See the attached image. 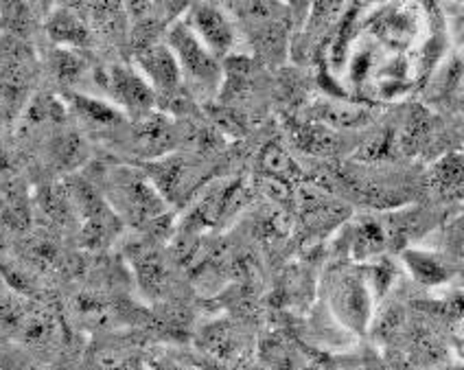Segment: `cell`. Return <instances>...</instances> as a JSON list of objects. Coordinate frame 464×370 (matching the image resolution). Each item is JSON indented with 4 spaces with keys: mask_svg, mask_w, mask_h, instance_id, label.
<instances>
[{
    "mask_svg": "<svg viewBox=\"0 0 464 370\" xmlns=\"http://www.w3.org/2000/svg\"><path fill=\"white\" fill-rule=\"evenodd\" d=\"M184 23L188 24V29L198 35L199 42H202L218 60L219 57H226L232 49H235L237 29L235 24H232L230 15L226 14V9L219 7V5H191Z\"/></svg>",
    "mask_w": 464,
    "mask_h": 370,
    "instance_id": "4",
    "label": "cell"
},
{
    "mask_svg": "<svg viewBox=\"0 0 464 370\" xmlns=\"http://www.w3.org/2000/svg\"><path fill=\"white\" fill-rule=\"evenodd\" d=\"M366 29L388 49L405 51L414 42L416 31H419V20H416V14L410 7L388 5V7L379 9L366 20Z\"/></svg>",
    "mask_w": 464,
    "mask_h": 370,
    "instance_id": "6",
    "label": "cell"
},
{
    "mask_svg": "<svg viewBox=\"0 0 464 370\" xmlns=\"http://www.w3.org/2000/svg\"><path fill=\"white\" fill-rule=\"evenodd\" d=\"M374 298L362 272H344L331 287V309L342 325L355 333H366L372 320Z\"/></svg>",
    "mask_w": 464,
    "mask_h": 370,
    "instance_id": "3",
    "label": "cell"
},
{
    "mask_svg": "<svg viewBox=\"0 0 464 370\" xmlns=\"http://www.w3.org/2000/svg\"><path fill=\"white\" fill-rule=\"evenodd\" d=\"M401 326H403V311L399 309V307H390V309L386 311V314L379 318V325H377V333L382 337H394V333H397Z\"/></svg>",
    "mask_w": 464,
    "mask_h": 370,
    "instance_id": "22",
    "label": "cell"
},
{
    "mask_svg": "<svg viewBox=\"0 0 464 370\" xmlns=\"http://www.w3.org/2000/svg\"><path fill=\"white\" fill-rule=\"evenodd\" d=\"M363 278H366L368 289H371L374 300H382L388 294V289L392 287L394 278H397V268L392 261H388L386 257H379L372 266L363 269Z\"/></svg>",
    "mask_w": 464,
    "mask_h": 370,
    "instance_id": "17",
    "label": "cell"
},
{
    "mask_svg": "<svg viewBox=\"0 0 464 370\" xmlns=\"http://www.w3.org/2000/svg\"><path fill=\"white\" fill-rule=\"evenodd\" d=\"M374 66V53L368 46L355 51L351 57V64H348V77H351L353 86H363L366 79L371 77Z\"/></svg>",
    "mask_w": 464,
    "mask_h": 370,
    "instance_id": "19",
    "label": "cell"
},
{
    "mask_svg": "<svg viewBox=\"0 0 464 370\" xmlns=\"http://www.w3.org/2000/svg\"><path fill=\"white\" fill-rule=\"evenodd\" d=\"M298 370H324V366H323V364H315V362H307V364H303V366H300Z\"/></svg>",
    "mask_w": 464,
    "mask_h": 370,
    "instance_id": "24",
    "label": "cell"
},
{
    "mask_svg": "<svg viewBox=\"0 0 464 370\" xmlns=\"http://www.w3.org/2000/svg\"><path fill=\"white\" fill-rule=\"evenodd\" d=\"M202 348L218 359H235L237 355H241V337L230 325L218 322V325L207 326V331H204Z\"/></svg>",
    "mask_w": 464,
    "mask_h": 370,
    "instance_id": "15",
    "label": "cell"
},
{
    "mask_svg": "<svg viewBox=\"0 0 464 370\" xmlns=\"http://www.w3.org/2000/svg\"><path fill=\"white\" fill-rule=\"evenodd\" d=\"M450 250L456 261L464 263V219L456 221V226L450 232Z\"/></svg>",
    "mask_w": 464,
    "mask_h": 370,
    "instance_id": "23",
    "label": "cell"
},
{
    "mask_svg": "<svg viewBox=\"0 0 464 370\" xmlns=\"http://www.w3.org/2000/svg\"><path fill=\"white\" fill-rule=\"evenodd\" d=\"M136 64H139L140 75L154 88L156 97L171 99L180 94L184 79L176 55L167 44L156 42V44L139 49L136 51Z\"/></svg>",
    "mask_w": 464,
    "mask_h": 370,
    "instance_id": "5",
    "label": "cell"
},
{
    "mask_svg": "<svg viewBox=\"0 0 464 370\" xmlns=\"http://www.w3.org/2000/svg\"><path fill=\"white\" fill-rule=\"evenodd\" d=\"M430 187L445 202L464 200V151H450L440 156L430 169Z\"/></svg>",
    "mask_w": 464,
    "mask_h": 370,
    "instance_id": "8",
    "label": "cell"
},
{
    "mask_svg": "<svg viewBox=\"0 0 464 370\" xmlns=\"http://www.w3.org/2000/svg\"><path fill=\"white\" fill-rule=\"evenodd\" d=\"M263 165H266L267 171L281 180L296 178V167H294L292 158H289L278 145H270L263 151Z\"/></svg>",
    "mask_w": 464,
    "mask_h": 370,
    "instance_id": "18",
    "label": "cell"
},
{
    "mask_svg": "<svg viewBox=\"0 0 464 370\" xmlns=\"http://www.w3.org/2000/svg\"><path fill=\"white\" fill-rule=\"evenodd\" d=\"M401 258H403L405 268L412 274L414 281L425 285V287H439L451 278V266L445 257L436 255V252L420 250V248H403Z\"/></svg>",
    "mask_w": 464,
    "mask_h": 370,
    "instance_id": "9",
    "label": "cell"
},
{
    "mask_svg": "<svg viewBox=\"0 0 464 370\" xmlns=\"http://www.w3.org/2000/svg\"><path fill=\"white\" fill-rule=\"evenodd\" d=\"M353 255L357 258H377L383 252V248L390 246L388 229L379 219H363L360 221L355 232H353Z\"/></svg>",
    "mask_w": 464,
    "mask_h": 370,
    "instance_id": "13",
    "label": "cell"
},
{
    "mask_svg": "<svg viewBox=\"0 0 464 370\" xmlns=\"http://www.w3.org/2000/svg\"><path fill=\"white\" fill-rule=\"evenodd\" d=\"M440 316L451 325H464V292H453L439 307Z\"/></svg>",
    "mask_w": 464,
    "mask_h": 370,
    "instance_id": "21",
    "label": "cell"
},
{
    "mask_svg": "<svg viewBox=\"0 0 464 370\" xmlns=\"http://www.w3.org/2000/svg\"><path fill=\"white\" fill-rule=\"evenodd\" d=\"M261 359L270 370H298L303 364H307L298 348L281 336H272L263 340Z\"/></svg>",
    "mask_w": 464,
    "mask_h": 370,
    "instance_id": "14",
    "label": "cell"
},
{
    "mask_svg": "<svg viewBox=\"0 0 464 370\" xmlns=\"http://www.w3.org/2000/svg\"><path fill=\"white\" fill-rule=\"evenodd\" d=\"M97 82L108 92L110 103L119 105L121 112L134 114L136 119H147L156 108V92L139 71L128 64L102 66L97 71Z\"/></svg>",
    "mask_w": 464,
    "mask_h": 370,
    "instance_id": "2",
    "label": "cell"
},
{
    "mask_svg": "<svg viewBox=\"0 0 464 370\" xmlns=\"http://www.w3.org/2000/svg\"><path fill=\"white\" fill-rule=\"evenodd\" d=\"M434 130H436V121L434 116L427 112L425 108H416L410 112L408 121H405L403 130H401V136H399V147L403 150L405 153H419L423 151L427 145H430L431 136H434Z\"/></svg>",
    "mask_w": 464,
    "mask_h": 370,
    "instance_id": "11",
    "label": "cell"
},
{
    "mask_svg": "<svg viewBox=\"0 0 464 370\" xmlns=\"http://www.w3.org/2000/svg\"><path fill=\"white\" fill-rule=\"evenodd\" d=\"M71 103L75 105V112L79 119L88 121L91 125H97V128H114V125L123 123V112H121L116 105L110 102H103V99L88 97V94H68Z\"/></svg>",
    "mask_w": 464,
    "mask_h": 370,
    "instance_id": "12",
    "label": "cell"
},
{
    "mask_svg": "<svg viewBox=\"0 0 464 370\" xmlns=\"http://www.w3.org/2000/svg\"><path fill=\"white\" fill-rule=\"evenodd\" d=\"M464 79V60L462 55H453L445 64H440L439 71L431 73L430 86H427V97L445 99L451 92H456Z\"/></svg>",
    "mask_w": 464,
    "mask_h": 370,
    "instance_id": "16",
    "label": "cell"
},
{
    "mask_svg": "<svg viewBox=\"0 0 464 370\" xmlns=\"http://www.w3.org/2000/svg\"><path fill=\"white\" fill-rule=\"evenodd\" d=\"M462 60H464V55H462Z\"/></svg>",
    "mask_w": 464,
    "mask_h": 370,
    "instance_id": "25",
    "label": "cell"
},
{
    "mask_svg": "<svg viewBox=\"0 0 464 370\" xmlns=\"http://www.w3.org/2000/svg\"><path fill=\"white\" fill-rule=\"evenodd\" d=\"M112 187L119 189V200L123 198L125 213L136 221L154 219L162 213V200L154 184L140 178H119Z\"/></svg>",
    "mask_w": 464,
    "mask_h": 370,
    "instance_id": "7",
    "label": "cell"
},
{
    "mask_svg": "<svg viewBox=\"0 0 464 370\" xmlns=\"http://www.w3.org/2000/svg\"><path fill=\"white\" fill-rule=\"evenodd\" d=\"M46 31H49V38L66 51L83 49L91 42V29H88L86 20L68 7L53 12Z\"/></svg>",
    "mask_w": 464,
    "mask_h": 370,
    "instance_id": "10",
    "label": "cell"
},
{
    "mask_svg": "<svg viewBox=\"0 0 464 370\" xmlns=\"http://www.w3.org/2000/svg\"><path fill=\"white\" fill-rule=\"evenodd\" d=\"M7 14H3V23L7 26V31L12 34H24V29L29 26L31 15L26 12V5H5Z\"/></svg>",
    "mask_w": 464,
    "mask_h": 370,
    "instance_id": "20",
    "label": "cell"
},
{
    "mask_svg": "<svg viewBox=\"0 0 464 370\" xmlns=\"http://www.w3.org/2000/svg\"><path fill=\"white\" fill-rule=\"evenodd\" d=\"M167 46L176 55L184 83L195 94H215L221 86V66L218 57L199 42L184 20L169 26Z\"/></svg>",
    "mask_w": 464,
    "mask_h": 370,
    "instance_id": "1",
    "label": "cell"
}]
</instances>
